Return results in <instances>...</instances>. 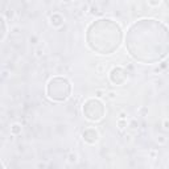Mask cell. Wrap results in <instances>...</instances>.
<instances>
[{
	"instance_id": "3",
	"label": "cell",
	"mask_w": 169,
	"mask_h": 169,
	"mask_svg": "<svg viewBox=\"0 0 169 169\" xmlns=\"http://www.w3.org/2000/svg\"><path fill=\"white\" fill-rule=\"evenodd\" d=\"M82 139L87 144H95L99 140V134H98V131L95 128L90 127V128H86L82 132Z\"/></svg>"
},
{
	"instance_id": "11",
	"label": "cell",
	"mask_w": 169,
	"mask_h": 169,
	"mask_svg": "<svg viewBox=\"0 0 169 169\" xmlns=\"http://www.w3.org/2000/svg\"><path fill=\"white\" fill-rule=\"evenodd\" d=\"M127 126H128V124H127V120H126V119H120V118L118 119V127H119L120 131L126 129V128H127Z\"/></svg>"
},
{
	"instance_id": "1",
	"label": "cell",
	"mask_w": 169,
	"mask_h": 169,
	"mask_svg": "<svg viewBox=\"0 0 169 169\" xmlns=\"http://www.w3.org/2000/svg\"><path fill=\"white\" fill-rule=\"evenodd\" d=\"M48 97L53 100H66L70 95V82L66 78L56 77L52 78L48 83Z\"/></svg>"
},
{
	"instance_id": "12",
	"label": "cell",
	"mask_w": 169,
	"mask_h": 169,
	"mask_svg": "<svg viewBox=\"0 0 169 169\" xmlns=\"http://www.w3.org/2000/svg\"><path fill=\"white\" fill-rule=\"evenodd\" d=\"M156 142L159 143L160 145H165V144H167V137H165L164 135H159L157 139H156Z\"/></svg>"
},
{
	"instance_id": "18",
	"label": "cell",
	"mask_w": 169,
	"mask_h": 169,
	"mask_svg": "<svg viewBox=\"0 0 169 169\" xmlns=\"http://www.w3.org/2000/svg\"><path fill=\"white\" fill-rule=\"evenodd\" d=\"M119 118H120V119H126V118H127V112L126 111H122L119 114Z\"/></svg>"
},
{
	"instance_id": "8",
	"label": "cell",
	"mask_w": 169,
	"mask_h": 169,
	"mask_svg": "<svg viewBox=\"0 0 169 169\" xmlns=\"http://www.w3.org/2000/svg\"><path fill=\"white\" fill-rule=\"evenodd\" d=\"M106 67H107V65L105 62H99L97 66H95V70H97L98 74H105V73H106Z\"/></svg>"
},
{
	"instance_id": "6",
	"label": "cell",
	"mask_w": 169,
	"mask_h": 169,
	"mask_svg": "<svg viewBox=\"0 0 169 169\" xmlns=\"http://www.w3.org/2000/svg\"><path fill=\"white\" fill-rule=\"evenodd\" d=\"M1 25H3L1 41H4V40H5V37H7V19H5V16H4V15L1 16Z\"/></svg>"
},
{
	"instance_id": "19",
	"label": "cell",
	"mask_w": 169,
	"mask_h": 169,
	"mask_svg": "<svg viewBox=\"0 0 169 169\" xmlns=\"http://www.w3.org/2000/svg\"><path fill=\"white\" fill-rule=\"evenodd\" d=\"M62 1H65V3H69V1H72V0H62Z\"/></svg>"
},
{
	"instance_id": "2",
	"label": "cell",
	"mask_w": 169,
	"mask_h": 169,
	"mask_svg": "<svg viewBox=\"0 0 169 169\" xmlns=\"http://www.w3.org/2000/svg\"><path fill=\"white\" fill-rule=\"evenodd\" d=\"M108 78H110V81H111V83H114L115 86H122L127 81V73L124 72L123 67L118 66V67H114V69L110 72Z\"/></svg>"
},
{
	"instance_id": "5",
	"label": "cell",
	"mask_w": 169,
	"mask_h": 169,
	"mask_svg": "<svg viewBox=\"0 0 169 169\" xmlns=\"http://www.w3.org/2000/svg\"><path fill=\"white\" fill-rule=\"evenodd\" d=\"M9 131H11V134H12L13 136H17V135H20V134H21L22 127H21L20 123H13V124L11 126Z\"/></svg>"
},
{
	"instance_id": "15",
	"label": "cell",
	"mask_w": 169,
	"mask_h": 169,
	"mask_svg": "<svg viewBox=\"0 0 169 169\" xmlns=\"http://www.w3.org/2000/svg\"><path fill=\"white\" fill-rule=\"evenodd\" d=\"M116 92L115 91H107V98H108V99H115V98H116Z\"/></svg>"
},
{
	"instance_id": "9",
	"label": "cell",
	"mask_w": 169,
	"mask_h": 169,
	"mask_svg": "<svg viewBox=\"0 0 169 169\" xmlns=\"http://www.w3.org/2000/svg\"><path fill=\"white\" fill-rule=\"evenodd\" d=\"M148 156H149V159L156 160L157 157H159V149H156V148L149 149V151H148Z\"/></svg>"
},
{
	"instance_id": "14",
	"label": "cell",
	"mask_w": 169,
	"mask_h": 169,
	"mask_svg": "<svg viewBox=\"0 0 169 169\" xmlns=\"http://www.w3.org/2000/svg\"><path fill=\"white\" fill-rule=\"evenodd\" d=\"M106 94H107L106 90H95V97L97 98H102V97H105Z\"/></svg>"
},
{
	"instance_id": "7",
	"label": "cell",
	"mask_w": 169,
	"mask_h": 169,
	"mask_svg": "<svg viewBox=\"0 0 169 169\" xmlns=\"http://www.w3.org/2000/svg\"><path fill=\"white\" fill-rule=\"evenodd\" d=\"M67 162L69 164H75V162L78 161V156H77V153H74V152H70L69 155H67Z\"/></svg>"
},
{
	"instance_id": "16",
	"label": "cell",
	"mask_w": 169,
	"mask_h": 169,
	"mask_svg": "<svg viewBox=\"0 0 169 169\" xmlns=\"http://www.w3.org/2000/svg\"><path fill=\"white\" fill-rule=\"evenodd\" d=\"M29 41H30V44H33V45H36L38 42V37L37 36H32V37L29 38Z\"/></svg>"
},
{
	"instance_id": "4",
	"label": "cell",
	"mask_w": 169,
	"mask_h": 169,
	"mask_svg": "<svg viewBox=\"0 0 169 169\" xmlns=\"http://www.w3.org/2000/svg\"><path fill=\"white\" fill-rule=\"evenodd\" d=\"M49 20H50V25H52L53 28H61L65 22V17L60 12H54L50 15Z\"/></svg>"
},
{
	"instance_id": "10",
	"label": "cell",
	"mask_w": 169,
	"mask_h": 169,
	"mask_svg": "<svg viewBox=\"0 0 169 169\" xmlns=\"http://www.w3.org/2000/svg\"><path fill=\"white\" fill-rule=\"evenodd\" d=\"M35 56L37 58H41L42 56H44V48H42V45H38V46L35 49Z\"/></svg>"
},
{
	"instance_id": "17",
	"label": "cell",
	"mask_w": 169,
	"mask_h": 169,
	"mask_svg": "<svg viewBox=\"0 0 169 169\" xmlns=\"http://www.w3.org/2000/svg\"><path fill=\"white\" fill-rule=\"evenodd\" d=\"M162 127H164V129H169V119L162 120Z\"/></svg>"
},
{
	"instance_id": "13",
	"label": "cell",
	"mask_w": 169,
	"mask_h": 169,
	"mask_svg": "<svg viewBox=\"0 0 169 169\" xmlns=\"http://www.w3.org/2000/svg\"><path fill=\"white\" fill-rule=\"evenodd\" d=\"M148 4L151 5L152 8H157L161 4V0H148Z\"/></svg>"
}]
</instances>
